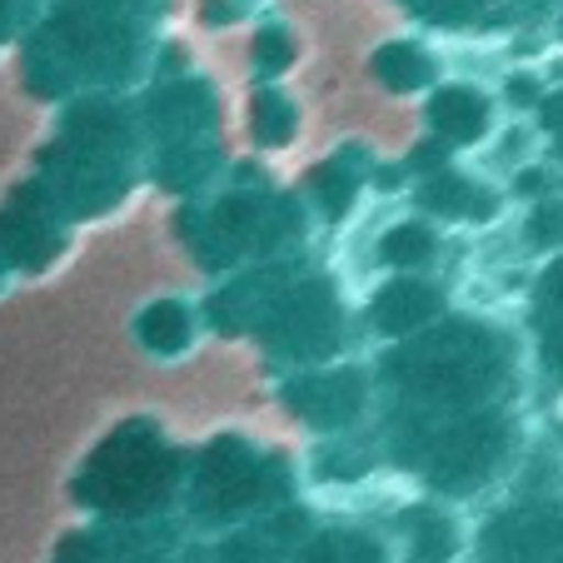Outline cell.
Returning <instances> with one entry per match:
<instances>
[{"instance_id": "obj_1", "label": "cell", "mask_w": 563, "mask_h": 563, "mask_svg": "<svg viewBox=\"0 0 563 563\" xmlns=\"http://www.w3.org/2000/svg\"><path fill=\"white\" fill-rule=\"evenodd\" d=\"M399 374L429 405H464V415H478V409H494V399L509 389L514 344L489 324H464V330L429 334L424 344H415Z\"/></svg>"}, {"instance_id": "obj_2", "label": "cell", "mask_w": 563, "mask_h": 563, "mask_svg": "<svg viewBox=\"0 0 563 563\" xmlns=\"http://www.w3.org/2000/svg\"><path fill=\"white\" fill-rule=\"evenodd\" d=\"M484 563H563V489H539L484 529Z\"/></svg>"}, {"instance_id": "obj_3", "label": "cell", "mask_w": 563, "mask_h": 563, "mask_svg": "<svg viewBox=\"0 0 563 563\" xmlns=\"http://www.w3.org/2000/svg\"><path fill=\"white\" fill-rule=\"evenodd\" d=\"M533 344H539V364L563 384V255L543 269L533 289Z\"/></svg>"}, {"instance_id": "obj_4", "label": "cell", "mask_w": 563, "mask_h": 563, "mask_svg": "<svg viewBox=\"0 0 563 563\" xmlns=\"http://www.w3.org/2000/svg\"><path fill=\"white\" fill-rule=\"evenodd\" d=\"M489 115H494V106L468 86H449L444 96L434 100V110H429L434 130L449 145H474V140H484L489 135Z\"/></svg>"}, {"instance_id": "obj_5", "label": "cell", "mask_w": 563, "mask_h": 563, "mask_svg": "<svg viewBox=\"0 0 563 563\" xmlns=\"http://www.w3.org/2000/svg\"><path fill=\"white\" fill-rule=\"evenodd\" d=\"M439 289L424 285V279H394L389 289L379 295V305H374V319H379V330H419V324H429V319L439 314Z\"/></svg>"}, {"instance_id": "obj_6", "label": "cell", "mask_w": 563, "mask_h": 563, "mask_svg": "<svg viewBox=\"0 0 563 563\" xmlns=\"http://www.w3.org/2000/svg\"><path fill=\"white\" fill-rule=\"evenodd\" d=\"M429 205L434 210H449V214H464V220H489L499 205H494V195L484 190V185L474 180H459V175H444V180L429 185Z\"/></svg>"}, {"instance_id": "obj_7", "label": "cell", "mask_w": 563, "mask_h": 563, "mask_svg": "<svg viewBox=\"0 0 563 563\" xmlns=\"http://www.w3.org/2000/svg\"><path fill=\"white\" fill-rule=\"evenodd\" d=\"M429 55L424 51H415V45H389V51L379 55V75L389 80L394 90H415V86H424L429 80Z\"/></svg>"}, {"instance_id": "obj_8", "label": "cell", "mask_w": 563, "mask_h": 563, "mask_svg": "<svg viewBox=\"0 0 563 563\" xmlns=\"http://www.w3.org/2000/svg\"><path fill=\"white\" fill-rule=\"evenodd\" d=\"M384 255H389L394 269H415V265H424V260L434 255V240H429V230H419V224H399V230L389 234Z\"/></svg>"}, {"instance_id": "obj_9", "label": "cell", "mask_w": 563, "mask_h": 563, "mask_svg": "<svg viewBox=\"0 0 563 563\" xmlns=\"http://www.w3.org/2000/svg\"><path fill=\"white\" fill-rule=\"evenodd\" d=\"M543 130H549V145L553 155L563 159V90L553 100H543Z\"/></svg>"}, {"instance_id": "obj_10", "label": "cell", "mask_w": 563, "mask_h": 563, "mask_svg": "<svg viewBox=\"0 0 563 563\" xmlns=\"http://www.w3.org/2000/svg\"><path fill=\"white\" fill-rule=\"evenodd\" d=\"M444 5H449V11H454L459 0H439V11H444ZM468 5H489V0H464V11H468Z\"/></svg>"}]
</instances>
